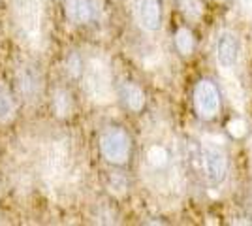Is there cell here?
I'll list each match as a JSON object with an SVG mask.
<instances>
[{"label":"cell","instance_id":"cell-12","mask_svg":"<svg viewBox=\"0 0 252 226\" xmlns=\"http://www.w3.org/2000/svg\"><path fill=\"white\" fill-rule=\"evenodd\" d=\"M15 109L17 106L10 85L4 79H0V125H8L15 117Z\"/></svg>","mask_w":252,"mask_h":226},{"label":"cell","instance_id":"cell-15","mask_svg":"<svg viewBox=\"0 0 252 226\" xmlns=\"http://www.w3.org/2000/svg\"><path fill=\"white\" fill-rule=\"evenodd\" d=\"M175 45H177L179 53L181 55H190L194 51V47H196V40H194V34L190 29L187 27H183V29H179L177 32H175Z\"/></svg>","mask_w":252,"mask_h":226},{"label":"cell","instance_id":"cell-17","mask_svg":"<svg viewBox=\"0 0 252 226\" xmlns=\"http://www.w3.org/2000/svg\"><path fill=\"white\" fill-rule=\"evenodd\" d=\"M247 121L241 117H235L231 119L230 123H228V132H230L233 138H243L245 134H247Z\"/></svg>","mask_w":252,"mask_h":226},{"label":"cell","instance_id":"cell-8","mask_svg":"<svg viewBox=\"0 0 252 226\" xmlns=\"http://www.w3.org/2000/svg\"><path fill=\"white\" fill-rule=\"evenodd\" d=\"M64 13L74 25H89L98 17L100 6L96 0H64Z\"/></svg>","mask_w":252,"mask_h":226},{"label":"cell","instance_id":"cell-18","mask_svg":"<svg viewBox=\"0 0 252 226\" xmlns=\"http://www.w3.org/2000/svg\"><path fill=\"white\" fill-rule=\"evenodd\" d=\"M241 6L247 13H252V0H241Z\"/></svg>","mask_w":252,"mask_h":226},{"label":"cell","instance_id":"cell-5","mask_svg":"<svg viewBox=\"0 0 252 226\" xmlns=\"http://www.w3.org/2000/svg\"><path fill=\"white\" fill-rule=\"evenodd\" d=\"M194 108H196V113L205 121H209L219 113L220 95L213 81L201 79L200 83L194 87Z\"/></svg>","mask_w":252,"mask_h":226},{"label":"cell","instance_id":"cell-10","mask_svg":"<svg viewBox=\"0 0 252 226\" xmlns=\"http://www.w3.org/2000/svg\"><path fill=\"white\" fill-rule=\"evenodd\" d=\"M137 21L147 32H157L162 23V6L160 0H141L137 4Z\"/></svg>","mask_w":252,"mask_h":226},{"label":"cell","instance_id":"cell-19","mask_svg":"<svg viewBox=\"0 0 252 226\" xmlns=\"http://www.w3.org/2000/svg\"><path fill=\"white\" fill-rule=\"evenodd\" d=\"M219 2H226V0H219Z\"/></svg>","mask_w":252,"mask_h":226},{"label":"cell","instance_id":"cell-7","mask_svg":"<svg viewBox=\"0 0 252 226\" xmlns=\"http://www.w3.org/2000/svg\"><path fill=\"white\" fill-rule=\"evenodd\" d=\"M70 166V153L63 141H53L45 153V177L49 181H61Z\"/></svg>","mask_w":252,"mask_h":226},{"label":"cell","instance_id":"cell-1","mask_svg":"<svg viewBox=\"0 0 252 226\" xmlns=\"http://www.w3.org/2000/svg\"><path fill=\"white\" fill-rule=\"evenodd\" d=\"M83 87L91 100L105 104L113 98L111 72L104 57H91L83 68Z\"/></svg>","mask_w":252,"mask_h":226},{"label":"cell","instance_id":"cell-13","mask_svg":"<svg viewBox=\"0 0 252 226\" xmlns=\"http://www.w3.org/2000/svg\"><path fill=\"white\" fill-rule=\"evenodd\" d=\"M19 85H21V91L23 95L27 97V100H34V98L38 97V93H40V89H42V79H40V74L34 70V68H27V70H23L21 75H19Z\"/></svg>","mask_w":252,"mask_h":226},{"label":"cell","instance_id":"cell-3","mask_svg":"<svg viewBox=\"0 0 252 226\" xmlns=\"http://www.w3.org/2000/svg\"><path fill=\"white\" fill-rule=\"evenodd\" d=\"M100 153L109 164H126L132 153V141L130 136L126 134V130L121 127H109L102 132L100 136Z\"/></svg>","mask_w":252,"mask_h":226},{"label":"cell","instance_id":"cell-14","mask_svg":"<svg viewBox=\"0 0 252 226\" xmlns=\"http://www.w3.org/2000/svg\"><path fill=\"white\" fill-rule=\"evenodd\" d=\"M53 108H55L59 117H68L74 111V100L70 97V93L64 91V89L55 91V95H53Z\"/></svg>","mask_w":252,"mask_h":226},{"label":"cell","instance_id":"cell-16","mask_svg":"<svg viewBox=\"0 0 252 226\" xmlns=\"http://www.w3.org/2000/svg\"><path fill=\"white\" fill-rule=\"evenodd\" d=\"M179 8L183 11V15L190 21H198L203 17L205 6L201 0H179Z\"/></svg>","mask_w":252,"mask_h":226},{"label":"cell","instance_id":"cell-9","mask_svg":"<svg viewBox=\"0 0 252 226\" xmlns=\"http://www.w3.org/2000/svg\"><path fill=\"white\" fill-rule=\"evenodd\" d=\"M171 151L168 145L164 143H151L145 151V162H147V168L151 173L155 175H164L171 170L173 161H171Z\"/></svg>","mask_w":252,"mask_h":226},{"label":"cell","instance_id":"cell-4","mask_svg":"<svg viewBox=\"0 0 252 226\" xmlns=\"http://www.w3.org/2000/svg\"><path fill=\"white\" fill-rule=\"evenodd\" d=\"M241 40L231 31H222L215 42V57L224 74H233L241 65Z\"/></svg>","mask_w":252,"mask_h":226},{"label":"cell","instance_id":"cell-6","mask_svg":"<svg viewBox=\"0 0 252 226\" xmlns=\"http://www.w3.org/2000/svg\"><path fill=\"white\" fill-rule=\"evenodd\" d=\"M203 168L211 187H220L228 175V157L220 145H207L203 151Z\"/></svg>","mask_w":252,"mask_h":226},{"label":"cell","instance_id":"cell-2","mask_svg":"<svg viewBox=\"0 0 252 226\" xmlns=\"http://www.w3.org/2000/svg\"><path fill=\"white\" fill-rule=\"evenodd\" d=\"M13 21L31 43L40 42L43 27L42 0H10Z\"/></svg>","mask_w":252,"mask_h":226},{"label":"cell","instance_id":"cell-11","mask_svg":"<svg viewBox=\"0 0 252 226\" xmlns=\"http://www.w3.org/2000/svg\"><path fill=\"white\" fill-rule=\"evenodd\" d=\"M119 98L123 100L125 108L134 113H139L147 104V98H145V93L141 91V87H137L132 81H123L119 85Z\"/></svg>","mask_w":252,"mask_h":226}]
</instances>
